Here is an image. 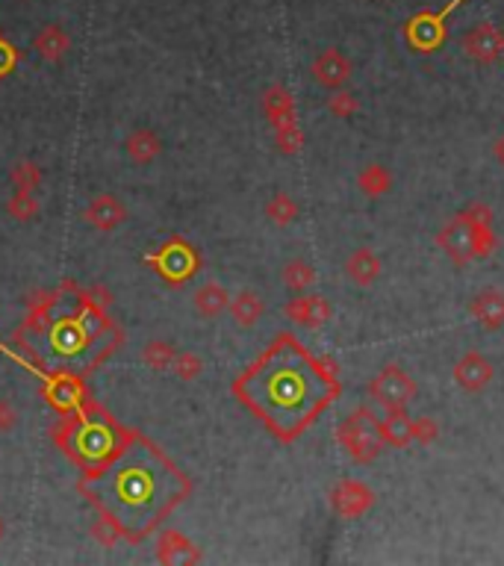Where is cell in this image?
<instances>
[{
    "mask_svg": "<svg viewBox=\"0 0 504 566\" xmlns=\"http://www.w3.org/2000/svg\"><path fill=\"white\" fill-rule=\"evenodd\" d=\"M328 112L334 115V119H339V121L354 119V115L360 112L357 94H351V92H346V89H334V94L328 98Z\"/></svg>",
    "mask_w": 504,
    "mask_h": 566,
    "instance_id": "1f68e13d",
    "label": "cell"
},
{
    "mask_svg": "<svg viewBox=\"0 0 504 566\" xmlns=\"http://www.w3.org/2000/svg\"><path fill=\"white\" fill-rule=\"evenodd\" d=\"M233 392L277 440L292 443L339 395L337 366L281 334L233 383Z\"/></svg>",
    "mask_w": 504,
    "mask_h": 566,
    "instance_id": "6da1fadb",
    "label": "cell"
},
{
    "mask_svg": "<svg viewBox=\"0 0 504 566\" xmlns=\"http://www.w3.org/2000/svg\"><path fill=\"white\" fill-rule=\"evenodd\" d=\"M45 395L50 399L53 408L62 410V413H74V410L83 408V404H86L83 383H80L77 378H71V375H59V378L48 381Z\"/></svg>",
    "mask_w": 504,
    "mask_h": 566,
    "instance_id": "9a60e30c",
    "label": "cell"
},
{
    "mask_svg": "<svg viewBox=\"0 0 504 566\" xmlns=\"http://www.w3.org/2000/svg\"><path fill=\"white\" fill-rule=\"evenodd\" d=\"M410 431H413V443L419 445H431L439 440V425L431 416H416V419H410Z\"/></svg>",
    "mask_w": 504,
    "mask_h": 566,
    "instance_id": "d590c367",
    "label": "cell"
},
{
    "mask_svg": "<svg viewBox=\"0 0 504 566\" xmlns=\"http://www.w3.org/2000/svg\"><path fill=\"white\" fill-rule=\"evenodd\" d=\"M274 145H277V151L286 154V157H292V154L302 151L304 133H302V127H298V121L284 124V127H274Z\"/></svg>",
    "mask_w": 504,
    "mask_h": 566,
    "instance_id": "d6a6232c",
    "label": "cell"
},
{
    "mask_svg": "<svg viewBox=\"0 0 504 566\" xmlns=\"http://www.w3.org/2000/svg\"><path fill=\"white\" fill-rule=\"evenodd\" d=\"M436 245L448 254V257H452L454 265H466V263H472L469 248H466V228H464V224H460L457 219H454L452 224H446V228L436 233Z\"/></svg>",
    "mask_w": 504,
    "mask_h": 566,
    "instance_id": "cb8c5ba5",
    "label": "cell"
},
{
    "mask_svg": "<svg viewBox=\"0 0 504 566\" xmlns=\"http://www.w3.org/2000/svg\"><path fill=\"white\" fill-rule=\"evenodd\" d=\"M228 313L239 328H254L266 313V301L254 290H242L236 292V298H230Z\"/></svg>",
    "mask_w": 504,
    "mask_h": 566,
    "instance_id": "7402d4cb",
    "label": "cell"
},
{
    "mask_svg": "<svg viewBox=\"0 0 504 566\" xmlns=\"http://www.w3.org/2000/svg\"><path fill=\"white\" fill-rule=\"evenodd\" d=\"M492 157H496L499 166H504V136H499L496 145H492Z\"/></svg>",
    "mask_w": 504,
    "mask_h": 566,
    "instance_id": "f35d334b",
    "label": "cell"
},
{
    "mask_svg": "<svg viewBox=\"0 0 504 566\" xmlns=\"http://www.w3.org/2000/svg\"><path fill=\"white\" fill-rule=\"evenodd\" d=\"M159 260H163L159 269L175 283H180L184 277L195 272V254H192V248H186L184 242H171L168 248H163V254H159Z\"/></svg>",
    "mask_w": 504,
    "mask_h": 566,
    "instance_id": "d6986e66",
    "label": "cell"
},
{
    "mask_svg": "<svg viewBox=\"0 0 504 566\" xmlns=\"http://www.w3.org/2000/svg\"><path fill=\"white\" fill-rule=\"evenodd\" d=\"M457 4H464V0H452V4H446L439 13H431V9H428V13L413 15L404 27L407 45L419 53H434L446 41V18L454 13Z\"/></svg>",
    "mask_w": 504,
    "mask_h": 566,
    "instance_id": "8992f818",
    "label": "cell"
},
{
    "mask_svg": "<svg viewBox=\"0 0 504 566\" xmlns=\"http://www.w3.org/2000/svg\"><path fill=\"white\" fill-rule=\"evenodd\" d=\"M0 537H4V526H0Z\"/></svg>",
    "mask_w": 504,
    "mask_h": 566,
    "instance_id": "ab89813d",
    "label": "cell"
},
{
    "mask_svg": "<svg viewBox=\"0 0 504 566\" xmlns=\"http://www.w3.org/2000/svg\"><path fill=\"white\" fill-rule=\"evenodd\" d=\"M39 198L36 192H13V198L6 201V212L13 216L15 221H33L39 216Z\"/></svg>",
    "mask_w": 504,
    "mask_h": 566,
    "instance_id": "f546056e",
    "label": "cell"
},
{
    "mask_svg": "<svg viewBox=\"0 0 504 566\" xmlns=\"http://www.w3.org/2000/svg\"><path fill=\"white\" fill-rule=\"evenodd\" d=\"M378 434H381L383 445H392V448L413 445L410 416H407V410H390L387 419H378Z\"/></svg>",
    "mask_w": 504,
    "mask_h": 566,
    "instance_id": "603a6c76",
    "label": "cell"
},
{
    "mask_svg": "<svg viewBox=\"0 0 504 566\" xmlns=\"http://www.w3.org/2000/svg\"><path fill=\"white\" fill-rule=\"evenodd\" d=\"M284 313L289 322H295V325H302V328H310V330H316L321 325H328L330 322V316H334V307H330L328 298H321V295H295L292 301H289L284 307Z\"/></svg>",
    "mask_w": 504,
    "mask_h": 566,
    "instance_id": "8fae6325",
    "label": "cell"
},
{
    "mask_svg": "<svg viewBox=\"0 0 504 566\" xmlns=\"http://www.w3.org/2000/svg\"><path fill=\"white\" fill-rule=\"evenodd\" d=\"M127 428H122L110 413H104L98 404L86 401L74 413H66V422L57 425L53 440L71 457L83 472L104 466L122 448Z\"/></svg>",
    "mask_w": 504,
    "mask_h": 566,
    "instance_id": "3957f363",
    "label": "cell"
},
{
    "mask_svg": "<svg viewBox=\"0 0 504 566\" xmlns=\"http://www.w3.org/2000/svg\"><path fill=\"white\" fill-rule=\"evenodd\" d=\"M33 50L39 59L45 62H59L71 50V36L66 33L62 24H45L33 39Z\"/></svg>",
    "mask_w": 504,
    "mask_h": 566,
    "instance_id": "e0dca14e",
    "label": "cell"
},
{
    "mask_svg": "<svg viewBox=\"0 0 504 566\" xmlns=\"http://www.w3.org/2000/svg\"><path fill=\"white\" fill-rule=\"evenodd\" d=\"M175 355H177V348L168 343V339H148V343L142 346V363L148 369H154V372H166L171 369V363H175Z\"/></svg>",
    "mask_w": 504,
    "mask_h": 566,
    "instance_id": "f1b7e54d",
    "label": "cell"
},
{
    "mask_svg": "<svg viewBox=\"0 0 504 566\" xmlns=\"http://www.w3.org/2000/svg\"><path fill=\"white\" fill-rule=\"evenodd\" d=\"M464 50L469 59L481 62V66H490V62H496L504 57V36L496 24H490V21H478L475 27L466 30L464 36Z\"/></svg>",
    "mask_w": 504,
    "mask_h": 566,
    "instance_id": "ba28073f",
    "label": "cell"
},
{
    "mask_svg": "<svg viewBox=\"0 0 504 566\" xmlns=\"http://www.w3.org/2000/svg\"><path fill=\"white\" fill-rule=\"evenodd\" d=\"M330 510H334L337 517L342 519H357L363 517L366 510H372L374 505V490L366 487L363 481H354V478H342L330 490Z\"/></svg>",
    "mask_w": 504,
    "mask_h": 566,
    "instance_id": "52a82bcc",
    "label": "cell"
},
{
    "mask_svg": "<svg viewBox=\"0 0 504 566\" xmlns=\"http://www.w3.org/2000/svg\"><path fill=\"white\" fill-rule=\"evenodd\" d=\"M124 151L130 157V163L136 166H151L163 154V139H159L154 130H148V127H139L130 136L124 139Z\"/></svg>",
    "mask_w": 504,
    "mask_h": 566,
    "instance_id": "2e32d148",
    "label": "cell"
},
{
    "mask_svg": "<svg viewBox=\"0 0 504 566\" xmlns=\"http://www.w3.org/2000/svg\"><path fill=\"white\" fill-rule=\"evenodd\" d=\"M228 304H230V295L216 281L201 283L198 290H195V295H192V307H195V313L201 319H216V316H221L224 310H228Z\"/></svg>",
    "mask_w": 504,
    "mask_h": 566,
    "instance_id": "ffe728a7",
    "label": "cell"
},
{
    "mask_svg": "<svg viewBox=\"0 0 504 566\" xmlns=\"http://www.w3.org/2000/svg\"><path fill=\"white\" fill-rule=\"evenodd\" d=\"M351 59L346 57L342 50L337 48H328V50H321L319 57L313 59V66H310V74H313V80L319 83V86H325V89H342L346 83L351 80Z\"/></svg>",
    "mask_w": 504,
    "mask_h": 566,
    "instance_id": "30bf717a",
    "label": "cell"
},
{
    "mask_svg": "<svg viewBox=\"0 0 504 566\" xmlns=\"http://www.w3.org/2000/svg\"><path fill=\"white\" fill-rule=\"evenodd\" d=\"M346 274L357 286H372L381 277V257L372 248L351 251L348 260H346Z\"/></svg>",
    "mask_w": 504,
    "mask_h": 566,
    "instance_id": "44dd1931",
    "label": "cell"
},
{
    "mask_svg": "<svg viewBox=\"0 0 504 566\" xmlns=\"http://www.w3.org/2000/svg\"><path fill=\"white\" fill-rule=\"evenodd\" d=\"M18 410L9 399H0V434H13L18 428Z\"/></svg>",
    "mask_w": 504,
    "mask_h": 566,
    "instance_id": "74e56055",
    "label": "cell"
},
{
    "mask_svg": "<svg viewBox=\"0 0 504 566\" xmlns=\"http://www.w3.org/2000/svg\"><path fill=\"white\" fill-rule=\"evenodd\" d=\"M464 228H478V224H492V207L487 204H469L466 210H460L457 216H454Z\"/></svg>",
    "mask_w": 504,
    "mask_h": 566,
    "instance_id": "8d00e7d4",
    "label": "cell"
},
{
    "mask_svg": "<svg viewBox=\"0 0 504 566\" xmlns=\"http://www.w3.org/2000/svg\"><path fill=\"white\" fill-rule=\"evenodd\" d=\"M357 186H360V192H363L366 198H381V195H387V192H390V186H392V175H390L383 166L372 163V166H366V168H363V172L357 175Z\"/></svg>",
    "mask_w": 504,
    "mask_h": 566,
    "instance_id": "4316f807",
    "label": "cell"
},
{
    "mask_svg": "<svg viewBox=\"0 0 504 566\" xmlns=\"http://www.w3.org/2000/svg\"><path fill=\"white\" fill-rule=\"evenodd\" d=\"M171 372H175L180 381H198L203 372V363L198 355H192V351H177L175 363H171Z\"/></svg>",
    "mask_w": 504,
    "mask_h": 566,
    "instance_id": "e575fe53",
    "label": "cell"
},
{
    "mask_svg": "<svg viewBox=\"0 0 504 566\" xmlns=\"http://www.w3.org/2000/svg\"><path fill=\"white\" fill-rule=\"evenodd\" d=\"M416 392H419L416 381L407 375V372L399 366V363H387V366H383L378 375L372 378V383H369V395L387 413L390 410H407L413 404Z\"/></svg>",
    "mask_w": 504,
    "mask_h": 566,
    "instance_id": "5b68a950",
    "label": "cell"
},
{
    "mask_svg": "<svg viewBox=\"0 0 504 566\" xmlns=\"http://www.w3.org/2000/svg\"><path fill=\"white\" fill-rule=\"evenodd\" d=\"M9 180H13L15 192H36L41 186V168L30 159H21V163L13 166L9 172Z\"/></svg>",
    "mask_w": 504,
    "mask_h": 566,
    "instance_id": "4dcf8cb0",
    "label": "cell"
},
{
    "mask_svg": "<svg viewBox=\"0 0 504 566\" xmlns=\"http://www.w3.org/2000/svg\"><path fill=\"white\" fill-rule=\"evenodd\" d=\"M260 103H263L266 119H269V124H272V130H274V127H284V124L298 121L295 98H292V92L284 86V83H274V86L266 89Z\"/></svg>",
    "mask_w": 504,
    "mask_h": 566,
    "instance_id": "5bb4252c",
    "label": "cell"
},
{
    "mask_svg": "<svg viewBox=\"0 0 504 566\" xmlns=\"http://www.w3.org/2000/svg\"><path fill=\"white\" fill-rule=\"evenodd\" d=\"M83 219L86 224H92L94 230L101 233H112L115 228H122L127 221V207L124 201H118L110 192H101V195H94L89 201V207L83 210Z\"/></svg>",
    "mask_w": 504,
    "mask_h": 566,
    "instance_id": "7c38bea8",
    "label": "cell"
},
{
    "mask_svg": "<svg viewBox=\"0 0 504 566\" xmlns=\"http://www.w3.org/2000/svg\"><path fill=\"white\" fill-rule=\"evenodd\" d=\"M92 537H94V543H98V546L112 549L118 540H124V534H122V528H118L110 517L98 510V517H94V522H92Z\"/></svg>",
    "mask_w": 504,
    "mask_h": 566,
    "instance_id": "836d02e7",
    "label": "cell"
},
{
    "mask_svg": "<svg viewBox=\"0 0 504 566\" xmlns=\"http://www.w3.org/2000/svg\"><path fill=\"white\" fill-rule=\"evenodd\" d=\"M281 281H284V286H286V290L292 292V295H304V292H310V286L316 283V269H313V265H310L307 260L295 257V260H289V263L284 265Z\"/></svg>",
    "mask_w": 504,
    "mask_h": 566,
    "instance_id": "d4e9b609",
    "label": "cell"
},
{
    "mask_svg": "<svg viewBox=\"0 0 504 566\" xmlns=\"http://www.w3.org/2000/svg\"><path fill=\"white\" fill-rule=\"evenodd\" d=\"M469 313H472V319H475L481 328L501 330L504 328V292L496 290V286H487V290H481L475 298H472Z\"/></svg>",
    "mask_w": 504,
    "mask_h": 566,
    "instance_id": "4fadbf2b",
    "label": "cell"
},
{
    "mask_svg": "<svg viewBox=\"0 0 504 566\" xmlns=\"http://www.w3.org/2000/svg\"><path fill=\"white\" fill-rule=\"evenodd\" d=\"M499 237L492 233V224H478V228H466V248L472 260H487L496 251Z\"/></svg>",
    "mask_w": 504,
    "mask_h": 566,
    "instance_id": "83f0119b",
    "label": "cell"
},
{
    "mask_svg": "<svg viewBox=\"0 0 504 566\" xmlns=\"http://www.w3.org/2000/svg\"><path fill=\"white\" fill-rule=\"evenodd\" d=\"M157 561H163V563H198L201 552L195 549V543L184 537V534L166 531L163 537H159Z\"/></svg>",
    "mask_w": 504,
    "mask_h": 566,
    "instance_id": "ac0fdd59",
    "label": "cell"
},
{
    "mask_svg": "<svg viewBox=\"0 0 504 566\" xmlns=\"http://www.w3.org/2000/svg\"><path fill=\"white\" fill-rule=\"evenodd\" d=\"M337 443L357 466L374 463L383 452V440L378 434V416H374L369 408H357L348 419L339 422Z\"/></svg>",
    "mask_w": 504,
    "mask_h": 566,
    "instance_id": "277c9868",
    "label": "cell"
},
{
    "mask_svg": "<svg viewBox=\"0 0 504 566\" xmlns=\"http://www.w3.org/2000/svg\"><path fill=\"white\" fill-rule=\"evenodd\" d=\"M189 490L175 463L136 431H127L122 448L104 466L80 478V493L122 528L127 543L145 540Z\"/></svg>",
    "mask_w": 504,
    "mask_h": 566,
    "instance_id": "7a4b0ae2",
    "label": "cell"
},
{
    "mask_svg": "<svg viewBox=\"0 0 504 566\" xmlns=\"http://www.w3.org/2000/svg\"><path fill=\"white\" fill-rule=\"evenodd\" d=\"M452 378L457 383V390L475 395V392H484L492 383V378H496V366H492L490 357H484L481 351H466V355L454 363Z\"/></svg>",
    "mask_w": 504,
    "mask_h": 566,
    "instance_id": "9c48e42d",
    "label": "cell"
},
{
    "mask_svg": "<svg viewBox=\"0 0 504 566\" xmlns=\"http://www.w3.org/2000/svg\"><path fill=\"white\" fill-rule=\"evenodd\" d=\"M266 219L277 228H289L298 219V201L289 195V192H274V195L266 201Z\"/></svg>",
    "mask_w": 504,
    "mask_h": 566,
    "instance_id": "484cf974",
    "label": "cell"
}]
</instances>
